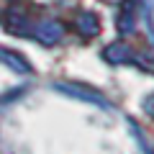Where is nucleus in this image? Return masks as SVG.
<instances>
[{"label":"nucleus","instance_id":"1","mask_svg":"<svg viewBox=\"0 0 154 154\" xmlns=\"http://www.w3.org/2000/svg\"><path fill=\"white\" fill-rule=\"evenodd\" d=\"M105 59H108L110 64H121V62L131 59V49H128L123 41H116V44H110L108 49H105Z\"/></svg>","mask_w":154,"mask_h":154},{"label":"nucleus","instance_id":"2","mask_svg":"<svg viewBox=\"0 0 154 154\" xmlns=\"http://www.w3.org/2000/svg\"><path fill=\"white\" fill-rule=\"evenodd\" d=\"M98 28H100V23H98V18H95L93 13H85V16H80V31H82V33L95 36V33H98Z\"/></svg>","mask_w":154,"mask_h":154},{"label":"nucleus","instance_id":"3","mask_svg":"<svg viewBox=\"0 0 154 154\" xmlns=\"http://www.w3.org/2000/svg\"><path fill=\"white\" fill-rule=\"evenodd\" d=\"M59 33H62V28L57 26V23H46L44 31H41V38H44V41H57Z\"/></svg>","mask_w":154,"mask_h":154},{"label":"nucleus","instance_id":"4","mask_svg":"<svg viewBox=\"0 0 154 154\" xmlns=\"http://www.w3.org/2000/svg\"><path fill=\"white\" fill-rule=\"evenodd\" d=\"M118 31L121 33H134V16L131 13H123L118 18Z\"/></svg>","mask_w":154,"mask_h":154}]
</instances>
